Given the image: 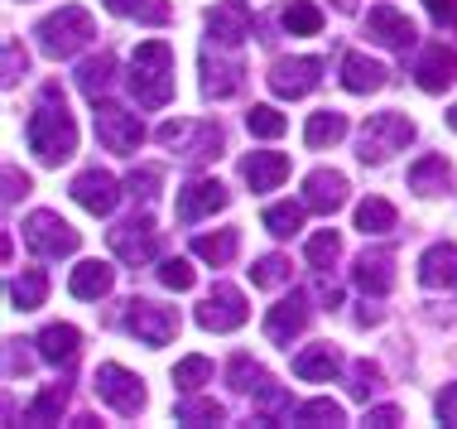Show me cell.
<instances>
[{"instance_id": "41", "label": "cell", "mask_w": 457, "mask_h": 429, "mask_svg": "<svg viewBox=\"0 0 457 429\" xmlns=\"http://www.w3.org/2000/svg\"><path fill=\"white\" fill-rule=\"evenodd\" d=\"M245 126H251V136H261V140H279L284 130H289V121H284L275 106H251V112H245Z\"/></svg>"}, {"instance_id": "13", "label": "cell", "mask_w": 457, "mask_h": 429, "mask_svg": "<svg viewBox=\"0 0 457 429\" xmlns=\"http://www.w3.org/2000/svg\"><path fill=\"white\" fill-rule=\"evenodd\" d=\"M255 29V15L245 0H217V10L207 15V39H212L217 48H237L251 39Z\"/></svg>"}, {"instance_id": "38", "label": "cell", "mask_w": 457, "mask_h": 429, "mask_svg": "<svg viewBox=\"0 0 457 429\" xmlns=\"http://www.w3.org/2000/svg\"><path fill=\"white\" fill-rule=\"evenodd\" d=\"M303 207L308 203H275V207H265V231H270V237H294V231L303 227Z\"/></svg>"}, {"instance_id": "16", "label": "cell", "mask_w": 457, "mask_h": 429, "mask_svg": "<svg viewBox=\"0 0 457 429\" xmlns=\"http://www.w3.org/2000/svg\"><path fill=\"white\" fill-rule=\"evenodd\" d=\"M72 198H78L82 207H87L92 217H111L120 203V183L106 174V169H87V174L72 179Z\"/></svg>"}, {"instance_id": "15", "label": "cell", "mask_w": 457, "mask_h": 429, "mask_svg": "<svg viewBox=\"0 0 457 429\" xmlns=\"http://www.w3.org/2000/svg\"><path fill=\"white\" fill-rule=\"evenodd\" d=\"M308 314H313V309H308V294H303V290L284 294L275 309L265 314V338L279 342V348H289V342L308 328Z\"/></svg>"}, {"instance_id": "35", "label": "cell", "mask_w": 457, "mask_h": 429, "mask_svg": "<svg viewBox=\"0 0 457 429\" xmlns=\"http://www.w3.org/2000/svg\"><path fill=\"white\" fill-rule=\"evenodd\" d=\"M395 223H400V213H395L386 198H366L361 207H356V231H366V237L370 231H376V237L380 231H395Z\"/></svg>"}, {"instance_id": "32", "label": "cell", "mask_w": 457, "mask_h": 429, "mask_svg": "<svg viewBox=\"0 0 457 429\" xmlns=\"http://www.w3.org/2000/svg\"><path fill=\"white\" fill-rule=\"evenodd\" d=\"M106 10L120 20H140V24H169L174 20L169 0H106Z\"/></svg>"}, {"instance_id": "12", "label": "cell", "mask_w": 457, "mask_h": 429, "mask_svg": "<svg viewBox=\"0 0 457 429\" xmlns=\"http://www.w3.org/2000/svg\"><path fill=\"white\" fill-rule=\"evenodd\" d=\"M96 140H102L111 155H135L140 140H145V126H140V116L96 102Z\"/></svg>"}, {"instance_id": "8", "label": "cell", "mask_w": 457, "mask_h": 429, "mask_svg": "<svg viewBox=\"0 0 457 429\" xmlns=\"http://www.w3.org/2000/svg\"><path fill=\"white\" fill-rule=\"evenodd\" d=\"M96 396H102L116 415H126V420H135V415L145 410V382L130 372V366H120V362L96 366Z\"/></svg>"}, {"instance_id": "45", "label": "cell", "mask_w": 457, "mask_h": 429, "mask_svg": "<svg viewBox=\"0 0 457 429\" xmlns=\"http://www.w3.org/2000/svg\"><path fill=\"white\" fill-rule=\"evenodd\" d=\"M299 425H342V406L337 400H308V406L294 410Z\"/></svg>"}, {"instance_id": "48", "label": "cell", "mask_w": 457, "mask_h": 429, "mask_svg": "<svg viewBox=\"0 0 457 429\" xmlns=\"http://www.w3.org/2000/svg\"><path fill=\"white\" fill-rule=\"evenodd\" d=\"M24 68H29V58H24L20 39H5V88H15V82L24 78Z\"/></svg>"}, {"instance_id": "44", "label": "cell", "mask_w": 457, "mask_h": 429, "mask_svg": "<svg viewBox=\"0 0 457 429\" xmlns=\"http://www.w3.org/2000/svg\"><path fill=\"white\" fill-rule=\"evenodd\" d=\"M207 376H212V362H207V358H183V362L174 366V386H179V391H197Z\"/></svg>"}, {"instance_id": "46", "label": "cell", "mask_w": 457, "mask_h": 429, "mask_svg": "<svg viewBox=\"0 0 457 429\" xmlns=\"http://www.w3.org/2000/svg\"><path fill=\"white\" fill-rule=\"evenodd\" d=\"M159 280H164V290H193V265L188 261H183V256H174V261H164V265H159Z\"/></svg>"}, {"instance_id": "27", "label": "cell", "mask_w": 457, "mask_h": 429, "mask_svg": "<svg viewBox=\"0 0 457 429\" xmlns=\"http://www.w3.org/2000/svg\"><path fill=\"white\" fill-rule=\"evenodd\" d=\"M342 372V358L332 342H318V348H308L294 358V376H303V382H332V376Z\"/></svg>"}, {"instance_id": "33", "label": "cell", "mask_w": 457, "mask_h": 429, "mask_svg": "<svg viewBox=\"0 0 457 429\" xmlns=\"http://www.w3.org/2000/svg\"><path fill=\"white\" fill-rule=\"evenodd\" d=\"M227 376H231V386L237 391H245V396H265L270 386H275V376L265 372V366H255V358H231V366H227Z\"/></svg>"}, {"instance_id": "42", "label": "cell", "mask_w": 457, "mask_h": 429, "mask_svg": "<svg viewBox=\"0 0 457 429\" xmlns=\"http://www.w3.org/2000/svg\"><path fill=\"white\" fill-rule=\"evenodd\" d=\"M159 183H164V169L159 164H145V169H135V174L126 179V193L135 203H150L154 193H159Z\"/></svg>"}, {"instance_id": "50", "label": "cell", "mask_w": 457, "mask_h": 429, "mask_svg": "<svg viewBox=\"0 0 457 429\" xmlns=\"http://www.w3.org/2000/svg\"><path fill=\"white\" fill-rule=\"evenodd\" d=\"M20 193H29V179L15 164H5V203H20Z\"/></svg>"}, {"instance_id": "34", "label": "cell", "mask_w": 457, "mask_h": 429, "mask_svg": "<svg viewBox=\"0 0 457 429\" xmlns=\"http://www.w3.org/2000/svg\"><path fill=\"white\" fill-rule=\"evenodd\" d=\"M48 299V275L44 271H24L10 280V304L15 309H39V304Z\"/></svg>"}, {"instance_id": "14", "label": "cell", "mask_w": 457, "mask_h": 429, "mask_svg": "<svg viewBox=\"0 0 457 429\" xmlns=\"http://www.w3.org/2000/svg\"><path fill=\"white\" fill-rule=\"evenodd\" d=\"M323 82V58H279L275 68H270V92L275 97H308Z\"/></svg>"}, {"instance_id": "1", "label": "cell", "mask_w": 457, "mask_h": 429, "mask_svg": "<svg viewBox=\"0 0 457 429\" xmlns=\"http://www.w3.org/2000/svg\"><path fill=\"white\" fill-rule=\"evenodd\" d=\"M24 140H29V150L44 159V164H63L72 159L78 150V121L68 112V97L58 82H48L39 92V106H34L29 126H24Z\"/></svg>"}, {"instance_id": "4", "label": "cell", "mask_w": 457, "mask_h": 429, "mask_svg": "<svg viewBox=\"0 0 457 429\" xmlns=\"http://www.w3.org/2000/svg\"><path fill=\"white\" fill-rule=\"evenodd\" d=\"M24 247H29L34 256H44V261H63V256H72L82 247V231L72 223H63L58 213L39 207V213L24 217Z\"/></svg>"}, {"instance_id": "47", "label": "cell", "mask_w": 457, "mask_h": 429, "mask_svg": "<svg viewBox=\"0 0 457 429\" xmlns=\"http://www.w3.org/2000/svg\"><path fill=\"white\" fill-rule=\"evenodd\" d=\"M376 386H380V366L370 362V358H361V362L352 366V396L356 400H370V391H376Z\"/></svg>"}, {"instance_id": "17", "label": "cell", "mask_w": 457, "mask_h": 429, "mask_svg": "<svg viewBox=\"0 0 457 429\" xmlns=\"http://www.w3.org/2000/svg\"><path fill=\"white\" fill-rule=\"evenodd\" d=\"M414 82L424 92H448L453 82H457V48L428 44L424 54H419V63H414Z\"/></svg>"}, {"instance_id": "36", "label": "cell", "mask_w": 457, "mask_h": 429, "mask_svg": "<svg viewBox=\"0 0 457 429\" xmlns=\"http://www.w3.org/2000/svg\"><path fill=\"white\" fill-rule=\"evenodd\" d=\"M237 247H241V231H237V227L217 231V237H197V241H193V251L203 256L207 265H227L231 256H237Z\"/></svg>"}, {"instance_id": "37", "label": "cell", "mask_w": 457, "mask_h": 429, "mask_svg": "<svg viewBox=\"0 0 457 429\" xmlns=\"http://www.w3.org/2000/svg\"><path fill=\"white\" fill-rule=\"evenodd\" d=\"M289 280H294L289 256H261V261L251 265V285L255 290H279V285H289Z\"/></svg>"}, {"instance_id": "26", "label": "cell", "mask_w": 457, "mask_h": 429, "mask_svg": "<svg viewBox=\"0 0 457 429\" xmlns=\"http://www.w3.org/2000/svg\"><path fill=\"white\" fill-rule=\"evenodd\" d=\"M410 189L424 193V198H434V193H448L453 189V169L443 155H424L419 164H410Z\"/></svg>"}, {"instance_id": "53", "label": "cell", "mask_w": 457, "mask_h": 429, "mask_svg": "<svg viewBox=\"0 0 457 429\" xmlns=\"http://www.w3.org/2000/svg\"><path fill=\"white\" fill-rule=\"evenodd\" d=\"M337 10H342V15H352V10H356V0H337Z\"/></svg>"}, {"instance_id": "3", "label": "cell", "mask_w": 457, "mask_h": 429, "mask_svg": "<svg viewBox=\"0 0 457 429\" xmlns=\"http://www.w3.org/2000/svg\"><path fill=\"white\" fill-rule=\"evenodd\" d=\"M34 39H39V48L48 58H72L78 48H87L96 39V24L82 5H63V10H54V15L39 20Z\"/></svg>"}, {"instance_id": "29", "label": "cell", "mask_w": 457, "mask_h": 429, "mask_svg": "<svg viewBox=\"0 0 457 429\" xmlns=\"http://www.w3.org/2000/svg\"><path fill=\"white\" fill-rule=\"evenodd\" d=\"M111 78H116V58H111L106 48H102V54H92L87 63L78 68V88L87 92L92 102H106V92H111Z\"/></svg>"}, {"instance_id": "51", "label": "cell", "mask_w": 457, "mask_h": 429, "mask_svg": "<svg viewBox=\"0 0 457 429\" xmlns=\"http://www.w3.org/2000/svg\"><path fill=\"white\" fill-rule=\"evenodd\" d=\"M404 415L400 406H376V410H366V425H376V429H390V425H400Z\"/></svg>"}, {"instance_id": "49", "label": "cell", "mask_w": 457, "mask_h": 429, "mask_svg": "<svg viewBox=\"0 0 457 429\" xmlns=\"http://www.w3.org/2000/svg\"><path fill=\"white\" fill-rule=\"evenodd\" d=\"M434 410H438V420H443V425H457V386H443V391H438Z\"/></svg>"}, {"instance_id": "43", "label": "cell", "mask_w": 457, "mask_h": 429, "mask_svg": "<svg viewBox=\"0 0 457 429\" xmlns=\"http://www.w3.org/2000/svg\"><path fill=\"white\" fill-rule=\"evenodd\" d=\"M227 410L217 400H179V425H221Z\"/></svg>"}, {"instance_id": "23", "label": "cell", "mask_w": 457, "mask_h": 429, "mask_svg": "<svg viewBox=\"0 0 457 429\" xmlns=\"http://www.w3.org/2000/svg\"><path fill=\"white\" fill-rule=\"evenodd\" d=\"M78 352H82V333L72 324H48L39 333V358L48 366H72V362H78Z\"/></svg>"}, {"instance_id": "10", "label": "cell", "mask_w": 457, "mask_h": 429, "mask_svg": "<svg viewBox=\"0 0 457 429\" xmlns=\"http://www.w3.org/2000/svg\"><path fill=\"white\" fill-rule=\"evenodd\" d=\"M159 247H164V237H159V227L150 217H130V223L111 227V251L126 265H150L159 256Z\"/></svg>"}, {"instance_id": "52", "label": "cell", "mask_w": 457, "mask_h": 429, "mask_svg": "<svg viewBox=\"0 0 457 429\" xmlns=\"http://www.w3.org/2000/svg\"><path fill=\"white\" fill-rule=\"evenodd\" d=\"M424 10H428L438 24H457V0H424Z\"/></svg>"}, {"instance_id": "24", "label": "cell", "mask_w": 457, "mask_h": 429, "mask_svg": "<svg viewBox=\"0 0 457 429\" xmlns=\"http://www.w3.org/2000/svg\"><path fill=\"white\" fill-rule=\"evenodd\" d=\"M419 280L428 290H457V247H448V241L428 247L419 256Z\"/></svg>"}, {"instance_id": "21", "label": "cell", "mask_w": 457, "mask_h": 429, "mask_svg": "<svg viewBox=\"0 0 457 429\" xmlns=\"http://www.w3.org/2000/svg\"><path fill=\"white\" fill-rule=\"evenodd\" d=\"M303 203L313 207V213H337L342 203H347V179L337 174V169H313V174L303 179Z\"/></svg>"}, {"instance_id": "40", "label": "cell", "mask_w": 457, "mask_h": 429, "mask_svg": "<svg viewBox=\"0 0 457 429\" xmlns=\"http://www.w3.org/2000/svg\"><path fill=\"white\" fill-rule=\"evenodd\" d=\"M303 256H308V265H313V271H332V265H337V256H342L337 231H313V237H308V247H303Z\"/></svg>"}, {"instance_id": "2", "label": "cell", "mask_w": 457, "mask_h": 429, "mask_svg": "<svg viewBox=\"0 0 457 429\" xmlns=\"http://www.w3.org/2000/svg\"><path fill=\"white\" fill-rule=\"evenodd\" d=\"M130 92H135V102L150 106V112L174 102V48H169L164 39H145L140 48H135Z\"/></svg>"}, {"instance_id": "6", "label": "cell", "mask_w": 457, "mask_h": 429, "mask_svg": "<svg viewBox=\"0 0 457 429\" xmlns=\"http://www.w3.org/2000/svg\"><path fill=\"white\" fill-rule=\"evenodd\" d=\"M159 145L179 150V159H188V164H207L221 150V126L217 121H169L159 130Z\"/></svg>"}, {"instance_id": "18", "label": "cell", "mask_w": 457, "mask_h": 429, "mask_svg": "<svg viewBox=\"0 0 457 429\" xmlns=\"http://www.w3.org/2000/svg\"><path fill=\"white\" fill-rule=\"evenodd\" d=\"M352 280H356V290L361 294H390L395 290V251L390 247H376V251H361L356 256V265H352Z\"/></svg>"}, {"instance_id": "19", "label": "cell", "mask_w": 457, "mask_h": 429, "mask_svg": "<svg viewBox=\"0 0 457 429\" xmlns=\"http://www.w3.org/2000/svg\"><path fill=\"white\" fill-rule=\"evenodd\" d=\"M231 193L221 189V179H193L188 189H179V223H203L207 213H221Z\"/></svg>"}, {"instance_id": "5", "label": "cell", "mask_w": 457, "mask_h": 429, "mask_svg": "<svg viewBox=\"0 0 457 429\" xmlns=\"http://www.w3.org/2000/svg\"><path fill=\"white\" fill-rule=\"evenodd\" d=\"M410 140H414V121H410V116L380 112V116H366L356 155H361V164H380V159H390L395 150H404Z\"/></svg>"}, {"instance_id": "11", "label": "cell", "mask_w": 457, "mask_h": 429, "mask_svg": "<svg viewBox=\"0 0 457 429\" xmlns=\"http://www.w3.org/2000/svg\"><path fill=\"white\" fill-rule=\"evenodd\" d=\"M241 82H245V63H241V58L227 54V48L217 54V44H207L203 48V97L227 102V97L241 92Z\"/></svg>"}, {"instance_id": "25", "label": "cell", "mask_w": 457, "mask_h": 429, "mask_svg": "<svg viewBox=\"0 0 457 429\" xmlns=\"http://www.w3.org/2000/svg\"><path fill=\"white\" fill-rule=\"evenodd\" d=\"M342 88L347 92H380L386 88V68L376 63V58H366V54H347L342 58Z\"/></svg>"}, {"instance_id": "28", "label": "cell", "mask_w": 457, "mask_h": 429, "mask_svg": "<svg viewBox=\"0 0 457 429\" xmlns=\"http://www.w3.org/2000/svg\"><path fill=\"white\" fill-rule=\"evenodd\" d=\"M111 280H116V271H111L106 261H82L78 271H72L68 290H72V299H102L111 290Z\"/></svg>"}, {"instance_id": "39", "label": "cell", "mask_w": 457, "mask_h": 429, "mask_svg": "<svg viewBox=\"0 0 457 429\" xmlns=\"http://www.w3.org/2000/svg\"><path fill=\"white\" fill-rule=\"evenodd\" d=\"M284 29L289 34H318L323 29V10H318L313 0H289V5H284Z\"/></svg>"}, {"instance_id": "20", "label": "cell", "mask_w": 457, "mask_h": 429, "mask_svg": "<svg viewBox=\"0 0 457 429\" xmlns=\"http://www.w3.org/2000/svg\"><path fill=\"white\" fill-rule=\"evenodd\" d=\"M366 34H370L376 44H386V48H414V44H419V34H414L410 15H400L395 5H370Z\"/></svg>"}, {"instance_id": "30", "label": "cell", "mask_w": 457, "mask_h": 429, "mask_svg": "<svg viewBox=\"0 0 457 429\" xmlns=\"http://www.w3.org/2000/svg\"><path fill=\"white\" fill-rule=\"evenodd\" d=\"M63 410H68V386L54 382V386H44L39 396L29 400L24 420H29V425H54V420H63Z\"/></svg>"}, {"instance_id": "7", "label": "cell", "mask_w": 457, "mask_h": 429, "mask_svg": "<svg viewBox=\"0 0 457 429\" xmlns=\"http://www.w3.org/2000/svg\"><path fill=\"white\" fill-rule=\"evenodd\" d=\"M126 328L140 342H150V348H169V342L179 338V309H169V304L159 299H135L126 304Z\"/></svg>"}, {"instance_id": "54", "label": "cell", "mask_w": 457, "mask_h": 429, "mask_svg": "<svg viewBox=\"0 0 457 429\" xmlns=\"http://www.w3.org/2000/svg\"><path fill=\"white\" fill-rule=\"evenodd\" d=\"M448 126H453V130H457V106H453V112H448Z\"/></svg>"}, {"instance_id": "31", "label": "cell", "mask_w": 457, "mask_h": 429, "mask_svg": "<svg viewBox=\"0 0 457 429\" xmlns=\"http://www.w3.org/2000/svg\"><path fill=\"white\" fill-rule=\"evenodd\" d=\"M342 136H347V116L342 112H313L303 126V140L313 145V150H328V145H337Z\"/></svg>"}, {"instance_id": "22", "label": "cell", "mask_w": 457, "mask_h": 429, "mask_svg": "<svg viewBox=\"0 0 457 429\" xmlns=\"http://www.w3.org/2000/svg\"><path fill=\"white\" fill-rule=\"evenodd\" d=\"M241 179L251 183L255 193H270L289 179V155H275V150H255L241 159Z\"/></svg>"}, {"instance_id": "9", "label": "cell", "mask_w": 457, "mask_h": 429, "mask_svg": "<svg viewBox=\"0 0 457 429\" xmlns=\"http://www.w3.org/2000/svg\"><path fill=\"white\" fill-rule=\"evenodd\" d=\"M245 318H251V304H245V294L237 285H227V280H217V285L207 290V299L197 304V324H203L207 333H237Z\"/></svg>"}]
</instances>
